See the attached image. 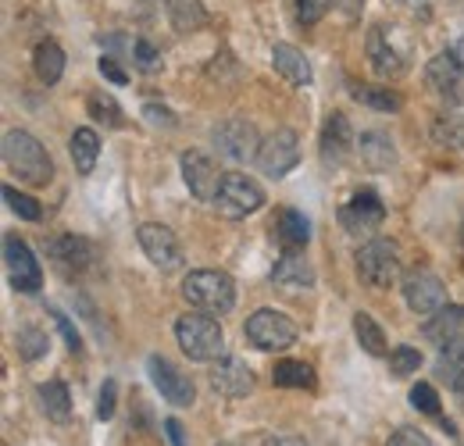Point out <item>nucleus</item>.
Here are the masks:
<instances>
[{"label": "nucleus", "instance_id": "f257e3e1", "mask_svg": "<svg viewBox=\"0 0 464 446\" xmlns=\"http://www.w3.org/2000/svg\"><path fill=\"white\" fill-rule=\"evenodd\" d=\"M4 165L11 168L25 186H47L54 179V161H51L47 147L25 129H11L4 136Z\"/></svg>", "mask_w": 464, "mask_h": 446}, {"label": "nucleus", "instance_id": "f03ea898", "mask_svg": "<svg viewBox=\"0 0 464 446\" xmlns=\"http://www.w3.org/2000/svg\"><path fill=\"white\" fill-rule=\"evenodd\" d=\"M175 339L189 361H222L226 333L211 315H182L175 322Z\"/></svg>", "mask_w": 464, "mask_h": 446}, {"label": "nucleus", "instance_id": "7ed1b4c3", "mask_svg": "<svg viewBox=\"0 0 464 446\" xmlns=\"http://www.w3.org/2000/svg\"><path fill=\"white\" fill-rule=\"evenodd\" d=\"M182 296L204 315H229L236 304V282L218 268H197L182 279Z\"/></svg>", "mask_w": 464, "mask_h": 446}, {"label": "nucleus", "instance_id": "20e7f679", "mask_svg": "<svg viewBox=\"0 0 464 446\" xmlns=\"http://www.w3.org/2000/svg\"><path fill=\"white\" fill-rule=\"evenodd\" d=\"M357 276L372 289H390L401 279V247L393 239H372L357 250Z\"/></svg>", "mask_w": 464, "mask_h": 446}, {"label": "nucleus", "instance_id": "39448f33", "mask_svg": "<svg viewBox=\"0 0 464 446\" xmlns=\"http://www.w3.org/2000/svg\"><path fill=\"white\" fill-rule=\"evenodd\" d=\"M215 140V150L226 158V161H236V165H246V161H257V150H261V136L254 129V121L246 118H226L222 125H215L211 132Z\"/></svg>", "mask_w": 464, "mask_h": 446}, {"label": "nucleus", "instance_id": "423d86ee", "mask_svg": "<svg viewBox=\"0 0 464 446\" xmlns=\"http://www.w3.org/2000/svg\"><path fill=\"white\" fill-rule=\"evenodd\" d=\"M211 208L222 218H246V215H254V211L265 208V189L254 179H246L239 171H229L222 179V189H218V197H215Z\"/></svg>", "mask_w": 464, "mask_h": 446}, {"label": "nucleus", "instance_id": "0eeeda50", "mask_svg": "<svg viewBox=\"0 0 464 446\" xmlns=\"http://www.w3.org/2000/svg\"><path fill=\"white\" fill-rule=\"evenodd\" d=\"M243 335H246V339H250L257 350L272 354V350H286V346H293V343H296V325H293L283 311L261 307V311H254V315L246 318Z\"/></svg>", "mask_w": 464, "mask_h": 446}, {"label": "nucleus", "instance_id": "6e6552de", "mask_svg": "<svg viewBox=\"0 0 464 446\" xmlns=\"http://www.w3.org/2000/svg\"><path fill=\"white\" fill-rule=\"evenodd\" d=\"M425 82L429 90L443 101V104H461L464 101V61L458 51H440L425 68Z\"/></svg>", "mask_w": 464, "mask_h": 446}, {"label": "nucleus", "instance_id": "1a4fd4ad", "mask_svg": "<svg viewBox=\"0 0 464 446\" xmlns=\"http://www.w3.org/2000/svg\"><path fill=\"white\" fill-rule=\"evenodd\" d=\"M368 61L375 68V75L382 79H397L407 68V47L397 44V25H375L368 33Z\"/></svg>", "mask_w": 464, "mask_h": 446}, {"label": "nucleus", "instance_id": "9d476101", "mask_svg": "<svg viewBox=\"0 0 464 446\" xmlns=\"http://www.w3.org/2000/svg\"><path fill=\"white\" fill-rule=\"evenodd\" d=\"M136 239H140L143 254L150 257V265H158L161 272L182 268V243H179V236H175L169 225L143 222L140 225V232H136Z\"/></svg>", "mask_w": 464, "mask_h": 446}, {"label": "nucleus", "instance_id": "9b49d317", "mask_svg": "<svg viewBox=\"0 0 464 446\" xmlns=\"http://www.w3.org/2000/svg\"><path fill=\"white\" fill-rule=\"evenodd\" d=\"M179 165H182V179H186L189 193H193L197 200L215 204L226 171H218V165L211 161V154H204V150H186V154L179 158Z\"/></svg>", "mask_w": 464, "mask_h": 446}, {"label": "nucleus", "instance_id": "f8f14e48", "mask_svg": "<svg viewBox=\"0 0 464 446\" xmlns=\"http://www.w3.org/2000/svg\"><path fill=\"white\" fill-rule=\"evenodd\" d=\"M404 300L414 315H436L440 307H447V286L436 272L414 268L404 276Z\"/></svg>", "mask_w": 464, "mask_h": 446}, {"label": "nucleus", "instance_id": "ddd939ff", "mask_svg": "<svg viewBox=\"0 0 464 446\" xmlns=\"http://www.w3.org/2000/svg\"><path fill=\"white\" fill-rule=\"evenodd\" d=\"M296 161H300V136L293 129H276L261 143V150H257V165H261L265 175H272V179L290 175L293 168H296Z\"/></svg>", "mask_w": 464, "mask_h": 446}, {"label": "nucleus", "instance_id": "4468645a", "mask_svg": "<svg viewBox=\"0 0 464 446\" xmlns=\"http://www.w3.org/2000/svg\"><path fill=\"white\" fill-rule=\"evenodd\" d=\"M357 140H353V129H350V118L343 112H333L322 125V140H318V154H322V165L329 168H343L353 154Z\"/></svg>", "mask_w": 464, "mask_h": 446}, {"label": "nucleus", "instance_id": "2eb2a0df", "mask_svg": "<svg viewBox=\"0 0 464 446\" xmlns=\"http://www.w3.org/2000/svg\"><path fill=\"white\" fill-rule=\"evenodd\" d=\"M382 222H386V204L372 189L353 193L350 204L340 208V225L347 228L350 236H372Z\"/></svg>", "mask_w": 464, "mask_h": 446}, {"label": "nucleus", "instance_id": "dca6fc26", "mask_svg": "<svg viewBox=\"0 0 464 446\" xmlns=\"http://www.w3.org/2000/svg\"><path fill=\"white\" fill-rule=\"evenodd\" d=\"M4 261H7V276L11 286L18 293H36L44 286V272H40V261L33 257V250L18 239V236H7L4 239Z\"/></svg>", "mask_w": 464, "mask_h": 446}, {"label": "nucleus", "instance_id": "f3484780", "mask_svg": "<svg viewBox=\"0 0 464 446\" xmlns=\"http://www.w3.org/2000/svg\"><path fill=\"white\" fill-rule=\"evenodd\" d=\"M147 372H150V383L161 390V396L175 403V407H189L193 400H197V393H193V383L175 368L172 361H165V357H150L147 361Z\"/></svg>", "mask_w": 464, "mask_h": 446}, {"label": "nucleus", "instance_id": "a211bd4d", "mask_svg": "<svg viewBox=\"0 0 464 446\" xmlns=\"http://www.w3.org/2000/svg\"><path fill=\"white\" fill-rule=\"evenodd\" d=\"M211 386L226 400H239V396H246V393L254 390V372L243 361H236V357H222V361H215Z\"/></svg>", "mask_w": 464, "mask_h": 446}, {"label": "nucleus", "instance_id": "6ab92c4d", "mask_svg": "<svg viewBox=\"0 0 464 446\" xmlns=\"http://www.w3.org/2000/svg\"><path fill=\"white\" fill-rule=\"evenodd\" d=\"M51 257L61 272H86L97 261V247L82 236H58L51 243Z\"/></svg>", "mask_w": 464, "mask_h": 446}, {"label": "nucleus", "instance_id": "aec40b11", "mask_svg": "<svg viewBox=\"0 0 464 446\" xmlns=\"http://www.w3.org/2000/svg\"><path fill=\"white\" fill-rule=\"evenodd\" d=\"M272 282L283 286V289H311L314 286V268L300 250H286L272 268Z\"/></svg>", "mask_w": 464, "mask_h": 446}, {"label": "nucleus", "instance_id": "412c9836", "mask_svg": "<svg viewBox=\"0 0 464 446\" xmlns=\"http://www.w3.org/2000/svg\"><path fill=\"white\" fill-rule=\"evenodd\" d=\"M357 154H361V165L368 168V171H390V168L397 165L393 140L386 132H375V129L357 140Z\"/></svg>", "mask_w": 464, "mask_h": 446}, {"label": "nucleus", "instance_id": "4be33fe9", "mask_svg": "<svg viewBox=\"0 0 464 446\" xmlns=\"http://www.w3.org/2000/svg\"><path fill=\"white\" fill-rule=\"evenodd\" d=\"M272 64H276V72H279L290 86H311V79H314L311 61L304 57L300 47H293V44H276V47H272Z\"/></svg>", "mask_w": 464, "mask_h": 446}, {"label": "nucleus", "instance_id": "5701e85b", "mask_svg": "<svg viewBox=\"0 0 464 446\" xmlns=\"http://www.w3.org/2000/svg\"><path fill=\"white\" fill-rule=\"evenodd\" d=\"M461 329H464V307L461 304H447V307H440L436 315H429V322L421 325V335L432 339L436 346H443V343H450L454 335H461Z\"/></svg>", "mask_w": 464, "mask_h": 446}, {"label": "nucleus", "instance_id": "b1692460", "mask_svg": "<svg viewBox=\"0 0 464 446\" xmlns=\"http://www.w3.org/2000/svg\"><path fill=\"white\" fill-rule=\"evenodd\" d=\"M436 372H440V379H443L454 393L464 390V335H454L450 343L440 346Z\"/></svg>", "mask_w": 464, "mask_h": 446}, {"label": "nucleus", "instance_id": "393cba45", "mask_svg": "<svg viewBox=\"0 0 464 446\" xmlns=\"http://www.w3.org/2000/svg\"><path fill=\"white\" fill-rule=\"evenodd\" d=\"M276 236H279L283 250H304L307 239H311V225H307V218H304L300 211L283 208L279 218H276Z\"/></svg>", "mask_w": 464, "mask_h": 446}, {"label": "nucleus", "instance_id": "a878e982", "mask_svg": "<svg viewBox=\"0 0 464 446\" xmlns=\"http://www.w3.org/2000/svg\"><path fill=\"white\" fill-rule=\"evenodd\" d=\"M68 150H72L75 171H79V175H90V171L97 168V158H101V136H97L93 129H75Z\"/></svg>", "mask_w": 464, "mask_h": 446}, {"label": "nucleus", "instance_id": "bb28decb", "mask_svg": "<svg viewBox=\"0 0 464 446\" xmlns=\"http://www.w3.org/2000/svg\"><path fill=\"white\" fill-rule=\"evenodd\" d=\"M36 393H40V407H44V414H47L51 422L64 425V422L72 418V393H68L64 383L51 379V383H44Z\"/></svg>", "mask_w": 464, "mask_h": 446}, {"label": "nucleus", "instance_id": "cd10ccee", "mask_svg": "<svg viewBox=\"0 0 464 446\" xmlns=\"http://www.w3.org/2000/svg\"><path fill=\"white\" fill-rule=\"evenodd\" d=\"M33 68H36L40 82L54 86V82H61V75H64V51H61L54 40H44L36 47V54H33Z\"/></svg>", "mask_w": 464, "mask_h": 446}, {"label": "nucleus", "instance_id": "c85d7f7f", "mask_svg": "<svg viewBox=\"0 0 464 446\" xmlns=\"http://www.w3.org/2000/svg\"><path fill=\"white\" fill-rule=\"evenodd\" d=\"M272 383L279 390H314V372L304 361H279L272 372Z\"/></svg>", "mask_w": 464, "mask_h": 446}, {"label": "nucleus", "instance_id": "c756f323", "mask_svg": "<svg viewBox=\"0 0 464 446\" xmlns=\"http://www.w3.org/2000/svg\"><path fill=\"white\" fill-rule=\"evenodd\" d=\"M353 333H357V343L372 354V357H386V333L379 329V322L364 311L353 315Z\"/></svg>", "mask_w": 464, "mask_h": 446}, {"label": "nucleus", "instance_id": "7c9ffc66", "mask_svg": "<svg viewBox=\"0 0 464 446\" xmlns=\"http://www.w3.org/2000/svg\"><path fill=\"white\" fill-rule=\"evenodd\" d=\"M169 15H172V25L179 33H193L208 22L200 0H169Z\"/></svg>", "mask_w": 464, "mask_h": 446}, {"label": "nucleus", "instance_id": "2f4dec72", "mask_svg": "<svg viewBox=\"0 0 464 446\" xmlns=\"http://www.w3.org/2000/svg\"><path fill=\"white\" fill-rule=\"evenodd\" d=\"M432 140L440 147H450V150H464V114H443L436 125H432Z\"/></svg>", "mask_w": 464, "mask_h": 446}, {"label": "nucleus", "instance_id": "473e14b6", "mask_svg": "<svg viewBox=\"0 0 464 446\" xmlns=\"http://www.w3.org/2000/svg\"><path fill=\"white\" fill-rule=\"evenodd\" d=\"M353 101L375 108V112H401V97L390 86H353Z\"/></svg>", "mask_w": 464, "mask_h": 446}, {"label": "nucleus", "instance_id": "72a5a7b5", "mask_svg": "<svg viewBox=\"0 0 464 446\" xmlns=\"http://www.w3.org/2000/svg\"><path fill=\"white\" fill-rule=\"evenodd\" d=\"M18 354L25 357V361H40L44 354H47V333L44 329H36V325H25V329H18Z\"/></svg>", "mask_w": 464, "mask_h": 446}, {"label": "nucleus", "instance_id": "f704fd0d", "mask_svg": "<svg viewBox=\"0 0 464 446\" xmlns=\"http://www.w3.org/2000/svg\"><path fill=\"white\" fill-rule=\"evenodd\" d=\"M4 200H7V208L18 215V218H25V222H40L44 218V211H40V204L33 200V197H25V193H18L14 186H4Z\"/></svg>", "mask_w": 464, "mask_h": 446}, {"label": "nucleus", "instance_id": "c9c22d12", "mask_svg": "<svg viewBox=\"0 0 464 446\" xmlns=\"http://www.w3.org/2000/svg\"><path fill=\"white\" fill-rule=\"evenodd\" d=\"M86 108H90V114L97 121H104V125H121V108L115 104V97H108V93H90L86 97Z\"/></svg>", "mask_w": 464, "mask_h": 446}, {"label": "nucleus", "instance_id": "e433bc0d", "mask_svg": "<svg viewBox=\"0 0 464 446\" xmlns=\"http://www.w3.org/2000/svg\"><path fill=\"white\" fill-rule=\"evenodd\" d=\"M418 368H421V354H418L414 346H397V350H390V372H393L397 379L414 375Z\"/></svg>", "mask_w": 464, "mask_h": 446}, {"label": "nucleus", "instance_id": "4c0bfd02", "mask_svg": "<svg viewBox=\"0 0 464 446\" xmlns=\"http://www.w3.org/2000/svg\"><path fill=\"white\" fill-rule=\"evenodd\" d=\"M132 64L140 68V72H158L161 68V51L150 44V40H132Z\"/></svg>", "mask_w": 464, "mask_h": 446}, {"label": "nucleus", "instance_id": "58836bf2", "mask_svg": "<svg viewBox=\"0 0 464 446\" xmlns=\"http://www.w3.org/2000/svg\"><path fill=\"white\" fill-rule=\"evenodd\" d=\"M411 407L436 418L440 414V396H436V390L429 383H418V386H411Z\"/></svg>", "mask_w": 464, "mask_h": 446}, {"label": "nucleus", "instance_id": "ea45409f", "mask_svg": "<svg viewBox=\"0 0 464 446\" xmlns=\"http://www.w3.org/2000/svg\"><path fill=\"white\" fill-rule=\"evenodd\" d=\"M329 7H333V0H296V22L300 25H314V22H322L329 15Z\"/></svg>", "mask_w": 464, "mask_h": 446}, {"label": "nucleus", "instance_id": "a19ab883", "mask_svg": "<svg viewBox=\"0 0 464 446\" xmlns=\"http://www.w3.org/2000/svg\"><path fill=\"white\" fill-rule=\"evenodd\" d=\"M115 396H118V383L115 379H108L104 386H101V396H97V418H111L115 414Z\"/></svg>", "mask_w": 464, "mask_h": 446}, {"label": "nucleus", "instance_id": "79ce46f5", "mask_svg": "<svg viewBox=\"0 0 464 446\" xmlns=\"http://www.w3.org/2000/svg\"><path fill=\"white\" fill-rule=\"evenodd\" d=\"M386 446H432V440H429L421 429H397Z\"/></svg>", "mask_w": 464, "mask_h": 446}, {"label": "nucleus", "instance_id": "37998d69", "mask_svg": "<svg viewBox=\"0 0 464 446\" xmlns=\"http://www.w3.org/2000/svg\"><path fill=\"white\" fill-rule=\"evenodd\" d=\"M51 315H54V322H58V329H61V335H64V343H68V350H79L82 343H79V333L72 329V322H68L61 311H51Z\"/></svg>", "mask_w": 464, "mask_h": 446}, {"label": "nucleus", "instance_id": "c03bdc74", "mask_svg": "<svg viewBox=\"0 0 464 446\" xmlns=\"http://www.w3.org/2000/svg\"><path fill=\"white\" fill-rule=\"evenodd\" d=\"M101 75H108V79H111L115 86H125V82H129V75H125V72L118 68L115 57H101Z\"/></svg>", "mask_w": 464, "mask_h": 446}, {"label": "nucleus", "instance_id": "a18cd8bd", "mask_svg": "<svg viewBox=\"0 0 464 446\" xmlns=\"http://www.w3.org/2000/svg\"><path fill=\"white\" fill-rule=\"evenodd\" d=\"M143 114H147V121H154V125H175V118L169 108H158V104H147L143 108Z\"/></svg>", "mask_w": 464, "mask_h": 446}, {"label": "nucleus", "instance_id": "49530a36", "mask_svg": "<svg viewBox=\"0 0 464 446\" xmlns=\"http://www.w3.org/2000/svg\"><path fill=\"white\" fill-rule=\"evenodd\" d=\"M165 432H169V440H172V446H186V436H182V425H179L175 418H169V422H165Z\"/></svg>", "mask_w": 464, "mask_h": 446}, {"label": "nucleus", "instance_id": "de8ad7c7", "mask_svg": "<svg viewBox=\"0 0 464 446\" xmlns=\"http://www.w3.org/2000/svg\"><path fill=\"white\" fill-rule=\"evenodd\" d=\"M265 446H307V443H304L300 436H268Z\"/></svg>", "mask_w": 464, "mask_h": 446}, {"label": "nucleus", "instance_id": "09e8293b", "mask_svg": "<svg viewBox=\"0 0 464 446\" xmlns=\"http://www.w3.org/2000/svg\"><path fill=\"white\" fill-rule=\"evenodd\" d=\"M458 400H461V411H464V390H458Z\"/></svg>", "mask_w": 464, "mask_h": 446}, {"label": "nucleus", "instance_id": "8fccbe9b", "mask_svg": "<svg viewBox=\"0 0 464 446\" xmlns=\"http://www.w3.org/2000/svg\"><path fill=\"white\" fill-rule=\"evenodd\" d=\"M218 446H239V443H218Z\"/></svg>", "mask_w": 464, "mask_h": 446}, {"label": "nucleus", "instance_id": "3c124183", "mask_svg": "<svg viewBox=\"0 0 464 446\" xmlns=\"http://www.w3.org/2000/svg\"><path fill=\"white\" fill-rule=\"evenodd\" d=\"M404 4H418V0H404Z\"/></svg>", "mask_w": 464, "mask_h": 446}]
</instances>
